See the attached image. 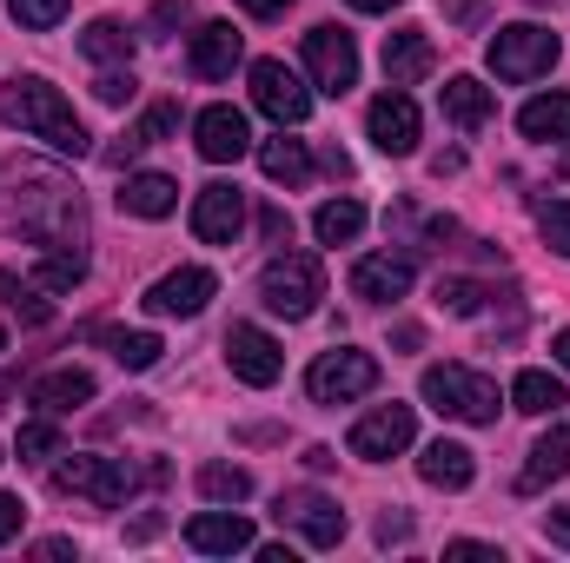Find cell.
<instances>
[{
	"label": "cell",
	"instance_id": "ffe728a7",
	"mask_svg": "<svg viewBox=\"0 0 570 563\" xmlns=\"http://www.w3.org/2000/svg\"><path fill=\"white\" fill-rule=\"evenodd\" d=\"M47 418H67V412H80L87 398H94V372H80V365H60V372H47V378H33V392H27Z\"/></svg>",
	"mask_w": 570,
	"mask_h": 563
},
{
	"label": "cell",
	"instance_id": "7c38bea8",
	"mask_svg": "<svg viewBox=\"0 0 570 563\" xmlns=\"http://www.w3.org/2000/svg\"><path fill=\"white\" fill-rule=\"evenodd\" d=\"M213 292H219V279H213L206 266H179V273H166V279L146 285V312H153V318H199V312L213 305Z\"/></svg>",
	"mask_w": 570,
	"mask_h": 563
},
{
	"label": "cell",
	"instance_id": "d590c367",
	"mask_svg": "<svg viewBox=\"0 0 570 563\" xmlns=\"http://www.w3.org/2000/svg\"><path fill=\"white\" fill-rule=\"evenodd\" d=\"M7 13H13L20 27L47 33V27H60V20H67V0H7Z\"/></svg>",
	"mask_w": 570,
	"mask_h": 563
},
{
	"label": "cell",
	"instance_id": "4dcf8cb0",
	"mask_svg": "<svg viewBox=\"0 0 570 563\" xmlns=\"http://www.w3.org/2000/svg\"><path fill=\"white\" fill-rule=\"evenodd\" d=\"M80 53L100 60V67H107V60H127V53H134V33H127L120 20H94V27L80 33Z\"/></svg>",
	"mask_w": 570,
	"mask_h": 563
},
{
	"label": "cell",
	"instance_id": "9c48e42d",
	"mask_svg": "<svg viewBox=\"0 0 570 563\" xmlns=\"http://www.w3.org/2000/svg\"><path fill=\"white\" fill-rule=\"evenodd\" d=\"M253 107L279 127H298L312 113V87L285 67V60H253Z\"/></svg>",
	"mask_w": 570,
	"mask_h": 563
},
{
	"label": "cell",
	"instance_id": "ba28073f",
	"mask_svg": "<svg viewBox=\"0 0 570 563\" xmlns=\"http://www.w3.org/2000/svg\"><path fill=\"white\" fill-rule=\"evenodd\" d=\"M419 437V412L412 405H379V412H365V418L352 424V457H365V464H385V457H399L405 444Z\"/></svg>",
	"mask_w": 570,
	"mask_h": 563
},
{
	"label": "cell",
	"instance_id": "30bf717a",
	"mask_svg": "<svg viewBox=\"0 0 570 563\" xmlns=\"http://www.w3.org/2000/svg\"><path fill=\"white\" fill-rule=\"evenodd\" d=\"M226 365H233V378H239V385L266 392V385H279L285 352H279V338H273V332H259V325H233V332H226Z\"/></svg>",
	"mask_w": 570,
	"mask_h": 563
},
{
	"label": "cell",
	"instance_id": "d6986e66",
	"mask_svg": "<svg viewBox=\"0 0 570 563\" xmlns=\"http://www.w3.org/2000/svg\"><path fill=\"white\" fill-rule=\"evenodd\" d=\"M558 477H570V424H551V431L531 444V464L518 471V491L538 497V491H551Z\"/></svg>",
	"mask_w": 570,
	"mask_h": 563
},
{
	"label": "cell",
	"instance_id": "4316f807",
	"mask_svg": "<svg viewBox=\"0 0 570 563\" xmlns=\"http://www.w3.org/2000/svg\"><path fill=\"white\" fill-rule=\"evenodd\" d=\"M259 166H266L273 186H305V179H312V152H305V140H285V134L259 146Z\"/></svg>",
	"mask_w": 570,
	"mask_h": 563
},
{
	"label": "cell",
	"instance_id": "1f68e13d",
	"mask_svg": "<svg viewBox=\"0 0 570 563\" xmlns=\"http://www.w3.org/2000/svg\"><path fill=\"white\" fill-rule=\"evenodd\" d=\"M80 279H87V253H80V246H73V253H67V246H47L40 285H47V292H73Z\"/></svg>",
	"mask_w": 570,
	"mask_h": 563
},
{
	"label": "cell",
	"instance_id": "836d02e7",
	"mask_svg": "<svg viewBox=\"0 0 570 563\" xmlns=\"http://www.w3.org/2000/svg\"><path fill=\"white\" fill-rule=\"evenodd\" d=\"M159 352H166V345H159L153 332H114V358H120L127 372H146V365H159Z\"/></svg>",
	"mask_w": 570,
	"mask_h": 563
},
{
	"label": "cell",
	"instance_id": "816d5d0a",
	"mask_svg": "<svg viewBox=\"0 0 570 563\" xmlns=\"http://www.w3.org/2000/svg\"><path fill=\"white\" fill-rule=\"evenodd\" d=\"M558 172H564V179H570V152H564V159H558Z\"/></svg>",
	"mask_w": 570,
	"mask_h": 563
},
{
	"label": "cell",
	"instance_id": "7a4b0ae2",
	"mask_svg": "<svg viewBox=\"0 0 570 563\" xmlns=\"http://www.w3.org/2000/svg\"><path fill=\"white\" fill-rule=\"evenodd\" d=\"M259 298L279 318H312L318 298H325V266L312 253H273L266 273H259Z\"/></svg>",
	"mask_w": 570,
	"mask_h": 563
},
{
	"label": "cell",
	"instance_id": "60d3db41",
	"mask_svg": "<svg viewBox=\"0 0 570 563\" xmlns=\"http://www.w3.org/2000/svg\"><path fill=\"white\" fill-rule=\"evenodd\" d=\"M444 20H458V27H478V20H484V0H444Z\"/></svg>",
	"mask_w": 570,
	"mask_h": 563
},
{
	"label": "cell",
	"instance_id": "ee69618b",
	"mask_svg": "<svg viewBox=\"0 0 570 563\" xmlns=\"http://www.w3.org/2000/svg\"><path fill=\"white\" fill-rule=\"evenodd\" d=\"M259 226H266V239H273V246H285V239H292V219H285L279 206H266V219H259Z\"/></svg>",
	"mask_w": 570,
	"mask_h": 563
},
{
	"label": "cell",
	"instance_id": "c3c4849f",
	"mask_svg": "<svg viewBox=\"0 0 570 563\" xmlns=\"http://www.w3.org/2000/svg\"><path fill=\"white\" fill-rule=\"evenodd\" d=\"M551 358H558V365H564V372H570V325H564V332H558V338H551Z\"/></svg>",
	"mask_w": 570,
	"mask_h": 563
},
{
	"label": "cell",
	"instance_id": "2e32d148",
	"mask_svg": "<svg viewBox=\"0 0 570 563\" xmlns=\"http://www.w3.org/2000/svg\"><path fill=\"white\" fill-rule=\"evenodd\" d=\"M186 544H193L199 557H239V551H253L259 537H253V524H246L239 511H199V517L186 524Z\"/></svg>",
	"mask_w": 570,
	"mask_h": 563
},
{
	"label": "cell",
	"instance_id": "e575fe53",
	"mask_svg": "<svg viewBox=\"0 0 570 563\" xmlns=\"http://www.w3.org/2000/svg\"><path fill=\"white\" fill-rule=\"evenodd\" d=\"M538 233H544L551 253L570 259V199H544V206H538Z\"/></svg>",
	"mask_w": 570,
	"mask_h": 563
},
{
	"label": "cell",
	"instance_id": "f6af8a7d",
	"mask_svg": "<svg viewBox=\"0 0 570 563\" xmlns=\"http://www.w3.org/2000/svg\"><path fill=\"white\" fill-rule=\"evenodd\" d=\"M444 557H464V563H498V551H491V544H451Z\"/></svg>",
	"mask_w": 570,
	"mask_h": 563
},
{
	"label": "cell",
	"instance_id": "f5cc1de1",
	"mask_svg": "<svg viewBox=\"0 0 570 563\" xmlns=\"http://www.w3.org/2000/svg\"><path fill=\"white\" fill-rule=\"evenodd\" d=\"M0 352H7V325H0Z\"/></svg>",
	"mask_w": 570,
	"mask_h": 563
},
{
	"label": "cell",
	"instance_id": "b9f144b4",
	"mask_svg": "<svg viewBox=\"0 0 570 563\" xmlns=\"http://www.w3.org/2000/svg\"><path fill=\"white\" fill-rule=\"evenodd\" d=\"M544 537H551V544H564V551H570V504H558V511H544Z\"/></svg>",
	"mask_w": 570,
	"mask_h": 563
},
{
	"label": "cell",
	"instance_id": "7bdbcfd3",
	"mask_svg": "<svg viewBox=\"0 0 570 563\" xmlns=\"http://www.w3.org/2000/svg\"><path fill=\"white\" fill-rule=\"evenodd\" d=\"M405 537H412V517H392V511H385V517H379V544H405Z\"/></svg>",
	"mask_w": 570,
	"mask_h": 563
},
{
	"label": "cell",
	"instance_id": "f907efd6",
	"mask_svg": "<svg viewBox=\"0 0 570 563\" xmlns=\"http://www.w3.org/2000/svg\"><path fill=\"white\" fill-rule=\"evenodd\" d=\"M345 7H358V13H392L399 0H345Z\"/></svg>",
	"mask_w": 570,
	"mask_h": 563
},
{
	"label": "cell",
	"instance_id": "f35d334b",
	"mask_svg": "<svg viewBox=\"0 0 570 563\" xmlns=\"http://www.w3.org/2000/svg\"><path fill=\"white\" fill-rule=\"evenodd\" d=\"M134 87H140V80H134V67H114V73H100V80H94V100H100V107H127V100H134Z\"/></svg>",
	"mask_w": 570,
	"mask_h": 563
},
{
	"label": "cell",
	"instance_id": "9a60e30c",
	"mask_svg": "<svg viewBox=\"0 0 570 563\" xmlns=\"http://www.w3.org/2000/svg\"><path fill=\"white\" fill-rule=\"evenodd\" d=\"M365 134L379 152H392V159H405L412 146H419V107L392 87V93H379L372 107H365Z\"/></svg>",
	"mask_w": 570,
	"mask_h": 563
},
{
	"label": "cell",
	"instance_id": "277c9868",
	"mask_svg": "<svg viewBox=\"0 0 570 563\" xmlns=\"http://www.w3.org/2000/svg\"><path fill=\"white\" fill-rule=\"evenodd\" d=\"M551 67H558V33H551V27H538V20L498 27V40H491V73H498V80L524 87V80H538V73H551Z\"/></svg>",
	"mask_w": 570,
	"mask_h": 563
},
{
	"label": "cell",
	"instance_id": "d4e9b609",
	"mask_svg": "<svg viewBox=\"0 0 570 563\" xmlns=\"http://www.w3.org/2000/svg\"><path fill=\"white\" fill-rule=\"evenodd\" d=\"M518 134L524 140H570V93H538L518 113Z\"/></svg>",
	"mask_w": 570,
	"mask_h": 563
},
{
	"label": "cell",
	"instance_id": "d6a6232c",
	"mask_svg": "<svg viewBox=\"0 0 570 563\" xmlns=\"http://www.w3.org/2000/svg\"><path fill=\"white\" fill-rule=\"evenodd\" d=\"M60 451V431H53V418L40 412L33 424H20V437H13V457H27V464H40V457H53Z\"/></svg>",
	"mask_w": 570,
	"mask_h": 563
},
{
	"label": "cell",
	"instance_id": "83f0119b",
	"mask_svg": "<svg viewBox=\"0 0 570 563\" xmlns=\"http://www.w3.org/2000/svg\"><path fill=\"white\" fill-rule=\"evenodd\" d=\"M511 405L531 412V418H551V412H564V378H551V372H518Z\"/></svg>",
	"mask_w": 570,
	"mask_h": 563
},
{
	"label": "cell",
	"instance_id": "4fadbf2b",
	"mask_svg": "<svg viewBox=\"0 0 570 563\" xmlns=\"http://www.w3.org/2000/svg\"><path fill=\"white\" fill-rule=\"evenodd\" d=\"M279 524H292L312 551H338V537H345V511H338L332 497H318V491H285Z\"/></svg>",
	"mask_w": 570,
	"mask_h": 563
},
{
	"label": "cell",
	"instance_id": "74e56055",
	"mask_svg": "<svg viewBox=\"0 0 570 563\" xmlns=\"http://www.w3.org/2000/svg\"><path fill=\"white\" fill-rule=\"evenodd\" d=\"M438 305H451L458 318H471V312L484 305V285H471V279H438Z\"/></svg>",
	"mask_w": 570,
	"mask_h": 563
},
{
	"label": "cell",
	"instance_id": "8fae6325",
	"mask_svg": "<svg viewBox=\"0 0 570 563\" xmlns=\"http://www.w3.org/2000/svg\"><path fill=\"white\" fill-rule=\"evenodd\" d=\"M193 233H199L206 246H233V239L246 233V192H239L233 179L199 186V192H193Z\"/></svg>",
	"mask_w": 570,
	"mask_h": 563
},
{
	"label": "cell",
	"instance_id": "cb8c5ba5",
	"mask_svg": "<svg viewBox=\"0 0 570 563\" xmlns=\"http://www.w3.org/2000/svg\"><path fill=\"white\" fill-rule=\"evenodd\" d=\"M173 206H179V179H166V172H127L120 213H134V219H166Z\"/></svg>",
	"mask_w": 570,
	"mask_h": 563
},
{
	"label": "cell",
	"instance_id": "484cf974",
	"mask_svg": "<svg viewBox=\"0 0 570 563\" xmlns=\"http://www.w3.org/2000/svg\"><path fill=\"white\" fill-rule=\"evenodd\" d=\"M312 233H318V246H352L365 233V206L358 199H325L312 213Z\"/></svg>",
	"mask_w": 570,
	"mask_h": 563
},
{
	"label": "cell",
	"instance_id": "7dc6e473",
	"mask_svg": "<svg viewBox=\"0 0 570 563\" xmlns=\"http://www.w3.org/2000/svg\"><path fill=\"white\" fill-rule=\"evenodd\" d=\"M239 7H246V13H259V20H273V13H285V7H292V0H239Z\"/></svg>",
	"mask_w": 570,
	"mask_h": 563
},
{
	"label": "cell",
	"instance_id": "44dd1931",
	"mask_svg": "<svg viewBox=\"0 0 570 563\" xmlns=\"http://www.w3.org/2000/svg\"><path fill=\"white\" fill-rule=\"evenodd\" d=\"M186 60H193L199 80H226V73L239 67V33H233L226 20H213V27L193 33V53H186Z\"/></svg>",
	"mask_w": 570,
	"mask_h": 563
},
{
	"label": "cell",
	"instance_id": "5bb4252c",
	"mask_svg": "<svg viewBox=\"0 0 570 563\" xmlns=\"http://www.w3.org/2000/svg\"><path fill=\"white\" fill-rule=\"evenodd\" d=\"M193 146H199V159L233 166V159H246V152H253V127H246V113H239V107H206V113L193 120Z\"/></svg>",
	"mask_w": 570,
	"mask_h": 563
},
{
	"label": "cell",
	"instance_id": "7402d4cb",
	"mask_svg": "<svg viewBox=\"0 0 570 563\" xmlns=\"http://www.w3.org/2000/svg\"><path fill=\"white\" fill-rule=\"evenodd\" d=\"M438 100H444V120H451L458 134H478V127H484V120L498 113V100H491V87H478L471 73H458V80H444V93H438Z\"/></svg>",
	"mask_w": 570,
	"mask_h": 563
},
{
	"label": "cell",
	"instance_id": "3957f363",
	"mask_svg": "<svg viewBox=\"0 0 570 563\" xmlns=\"http://www.w3.org/2000/svg\"><path fill=\"white\" fill-rule=\"evenodd\" d=\"M425 405L444 412V418H464V424H498V385L471 365H431L425 372Z\"/></svg>",
	"mask_w": 570,
	"mask_h": 563
},
{
	"label": "cell",
	"instance_id": "ab89813d",
	"mask_svg": "<svg viewBox=\"0 0 570 563\" xmlns=\"http://www.w3.org/2000/svg\"><path fill=\"white\" fill-rule=\"evenodd\" d=\"M20 517H27V511H20V497H13V491H0V544H7V537H20Z\"/></svg>",
	"mask_w": 570,
	"mask_h": 563
},
{
	"label": "cell",
	"instance_id": "8d00e7d4",
	"mask_svg": "<svg viewBox=\"0 0 570 563\" xmlns=\"http://www.w3.org/2000/svg\"><path fill=\"white\" fill-rule=\"evenodd\" d=\"M173 127H179V100H159V107H146V113H140L134 140H140V146H159L166 134H173Z\"/></svg>",
	"mask_w": 570,
	"mask_h": 563
},
{
	"label": "cell",
	"instance_id": "e0dca14e",
	"mask_svg": "<svg viewBox=\"0 0 570 563\" xmlns=\"http://www.w3.org/2000/svg\"><path fill=\"white\" fill-rule=\"evenodd\" d=\"M352 292H358L365 305L405 298V292H412V259H399V253H365V259L352 266Z\"/></svg>",
	"mask_w": 570,
	"mask_h": 563
},
{
	"label": "cell",
	"instance_id": "f1b7e54d",
	"mask_svg": "<svg viewBox=\"0 0 570 563\" xmlns=\"http://www.w3.org/2000/svg\"><path fill=\"white\" fill-rule=\"evenodd\" d=\"M199 497H213V504H246V497H253V471H239V464H199Z\"/></svg>",
	"mask_w": 570,
	"mask_h": 563
},
{
	"label": "cell",
	"instance_id": "ac0fdd59",
	"mask_svg": "<svg viewBox=\"0 0 570 563\" xmlns=\"http://www.w3.org/2000/svg\"><path fill=\"white\" fill-rule=\"evenodd\" d=\"M431 67H438V53H431L425 27H399V33H385V80H392V87H419Z\"/></svg>",
	"mask_w": 570,
	"mask_h": 563
},
{
	"label": "cell",
	"instance_id": "681fc988",
	"mask_svg": "<svg viewBox=\"0 0 570 563\" xmlns=\"http://www.w3.org/2000/svg\"><path fill=\"white\" fill-rule=\"evenodd\" d=\"M253 551H259V563H292V551H285V544H253Z\"/></svg>",
	"mask_w": 570,
	"mask_h": 563
},
{
	"label": "cell",
	"instance_id": "52a82bcc",
	"mask_svg": "<svg viewBox=\"0 0 570 563\" xmlns=\"http://www.w3.org/2000/svg\"><path fill=\"white\" fill-rule=\"evenodd\" d=\"M53 491L87 497V504H100V511H120L127 491H134V471H127V457H67V464L53 471Z\"/></svg>",
	"mask_w": 570,
	"mask_h": 563
},
{
	"label": "cell",
	"instance_id": "6da1fadb",
	"mask_svg": "<svg viewBox=\"0 0 570 563\" xmlns=\"http://www.w3.org/2000/svg\"><path fill=\"white\" fill-rule=\"evenodd\" d=\"M0 120L20 127L27 140L67 152V159L87 152V127H80V113H73V107L60 100V87H47L40 73H13V80L0 87Z\"/></svg>",
	"mask_w": 570,
	"mask_h": 563
},
{
	"label": "cell",
	"instance_id": "8992f818",
	"mask_svg": "<svg viewBox=\"0 0 570 563\" xmlns=\"http://www.w3.org/2000/svg\"><path fill=\"white\" fill-rule=\"evenodd\" d=\"M305 73H312V87L332 93V100L352 93V87H358V40H352L345 27H332V20L312 27V33H305Z\"/></svg>",
	"mask_w": 570,
	"mask_h": 563
},
{
	"label": "cell",
	"instance_id": "f546056e",
	"mask_svg": "<svg viewBox=\"0 0 570 563\" xmlns=\"http://www.w3.org/2000/svg\"><path fill=\"white\" fill-rule=\"evenodd\" d=\"M0 298H7V312L27 318V325H47V318H53L47 285H27V279H13V273H0Z\"/></svg>",
	"mask_w": 570,
	"mask_h": 563
},
{
	"label": "cell",
	"instance_id": "bcb514c9",
	"mask_svg": "<svg viewBox=\"0 0 570 563\" xmlns=\"http://www.w3.org/2000/svg\"><path fill=\"white\" fill-rule=\"evenodd\" d=\"M179 20H186V0H159L153 7V27H179Z\"/></svg>",
	"mask_w": 570,
	"mask_h": 563
},
{
	"label": "cell",
	"instance_id": "603a6c76",
	"mask_svg": "<svg viewBox=\"0 0 570 563\" xmlns=\"http://www.w3.org/2000/svg\"><path fill=\"white\" fill-rule=\"evenodd\" d=\"M419 477H425V484H438V491H471V477H478V457H471L464 444L438 437V444H425V457H419Z\"/></svg>",
	"mask_w": 570,
	"mask_h": 563
},
{
	"label": "cell",
	"instance_id": "5b68a950",
	"mask_svg": "<svg viewBox=\"0 0 570 563\" xmlns=\"http://www.w3.org/2000/svg\"><path fill=\"white\" fill-rule=\"evenodd\" d=\"M372 385H379V358H372V352H352V345L318 352L312 372H305L312 405H352V398H365Z\"/></svg>",
	"mask_w": 570,
	"mask_h": 563
}]
</instances>
